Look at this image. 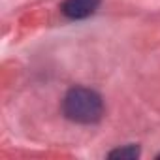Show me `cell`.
Returning a JSON list of instances; mask_svg holds the SVG:
<instances>
[{
    "instance_id": "6da1fadb",
    "label": "cell",
    "mask_w": 160,
    "mask_h": 160,
    "mask_svg": "<svg viewBox=\"0 0 160 160\" xmlns=\"http://www.w3.org/2000/svg\"><path fill=\"white\" fill-rule=\"evenodd\" d=\"M62 111L73 122L94 124L104 115V102L98 92L85 87H75L66 92L62 102Z\"/></svg>"
},
{
    "instance_id": "7a4b0ae2",
    "label": "cell",
    "mask_w": 160,
    "mask_h": 160,
    "mask_svg": "<svg viewBox=\"0 0 160 160\" xmlns=\"http://www.w3.org/2000/svg\"><path fill=\"white\" fill-rule=\"evenodd\" d=\"M100 0H64L62 13L68 19H85L96 12Z\"/></svg>"
},
{
    "instance_id": "3957f363",
    "label": "cell",
    "mask_w": 160,
    "mask_h": 160,
    "mask_svg": "<svg viewBox=\"0 0 160 160\" xmlns=\"http://www.w3.org/2000/svg\"><path fill=\"white\" fill-rule=\"evenodd\" d=\"M138 154H139V151H138L136 145H126V147H122V149L111 151L108 156H109V158H126V160H132V158H136Z\"/></svg>"
}]
</instances>
